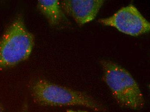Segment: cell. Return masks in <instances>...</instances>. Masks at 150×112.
I'll use <instances>...</instances> for the list:
<instances>
[{"mask_svg": "<svg viewBox=\"0 0 150 112\" xmlns=\"http://www.w3.org/2000/svg\"><path fill=\"white\" fill-rule=\"evenodd\" d=\"M67 112H87L86 111H74L72 110H68Z\"/></svg>", "mask_w": 150, "mask_h": 112, "instance_id": "ba28073f", "label": "cell"}, {"mask_svg": "<svg viewBox=\"0 0 150 112\" xmlns=\"http://www.w3.org/2000/svg\"><path fill=\"white\" fill-rule=\"evenodd\" d=\"M35 36L19 14L9 25L0 39V70L11 68L30 57Z\"/></svg>", "mask_w": 150, "mask_h": 112, "instance_id": "3957f363", "label": "cell"}, {"mask_svg": "<svg viewBox=\"0 0 150 112\" xmlns=\"http://www.w3.org/2000/svg\"><path fill=\"white\" fill-rule=\"evenodd\" d=\"M0 112H3V108L1 105L0 104Z\"/></svg>", "mask_w": 150, "mask_h": 112, "instance_id": "9c48e42d", "label": "cell"}, {"mask_svg": "<svg viewBox=\"0 0 150 112\" xmlns=\"http://www.w3.org/2000/svg\"><path fill=\"white\" fill-rule=\"evenodd\" d=\"M33 101L47 106H80L95 111H106V108L89 94L56 84L44 79L35 80L30 88Z\"/></svg>", "mask_w": 150, "mask_h": 112, "instance_id": "6da1fadb", "label": "cell"}, {"mask_svg": "<svg viewBox=\"0 0 150 112\" xmlns=\"http://www.w3.org/2000/svg\"><path fill=\"white\" fill-rule=\"evenodd\" d=\"M98 22L134 37L145 34L150 31L149 22L132 4L121 8L109 17L99 19Z\"/></svg>", "mask_w": 150, "mask_h": 112, "instance_id": "277c9868", "label": "cell"}, {"mask_svg": "<svg viewBox=\"0 0 150 112\" xmlns=\"http://www.w3.org/2000/svg\"><path fill=\"white\" fill-rule=\"evenodd\" d=\"M21 112H29L28 111V108L27 107V105L26 104H25L23 106Z\"/></svg>", "mask_w": 150, "mask_h": 112, "instance_id": "52a82bcc", "label": "cell"}, {"mask_svg": "<svg viewBox=\"0 0 150 112\" xmlns=\"http://www.w3.org/2000/svg\"><path fill=\"white\" fill-rule=\"evenodd\" d=\"M100 64L103 70V80L118 104L132 110L142 109L145 104L144 97L130 73L110 60H100Z\"/></svg>", "mask_w": 150, "mask_h": 112, "instance_id": "7a4b0ae2", "label": "cell"}, {"mask_svg": "<svg viewBox=\"0 0 150 112\" xmlns=\"http://www.w3.org/2000/svg\"><path fill=\"white\" fill-rule=\"evenodd\" d=\"M37 8L51 26H58L65 21V14L58 0H39Z\"/></svg>", "mask_w": 150, "mask_h": 112, "instance_id": "8992f818", "label": "cell"}, {"mask_svg": "<svg viewBox=\"0 0 150 112\" xmlns=\"http://www.w3.org/2000/svg\"><path fill=\"white\" fill-rule=\"evenodd\" d=\"M104 0H64L60 2L65 14L72 17L79 26L92 21L105 3Z\"/></svg>", "mask_w": 150, "mask_h": 112, "instance_id": "5b68a950", "label": "cell"}]
</instances>
